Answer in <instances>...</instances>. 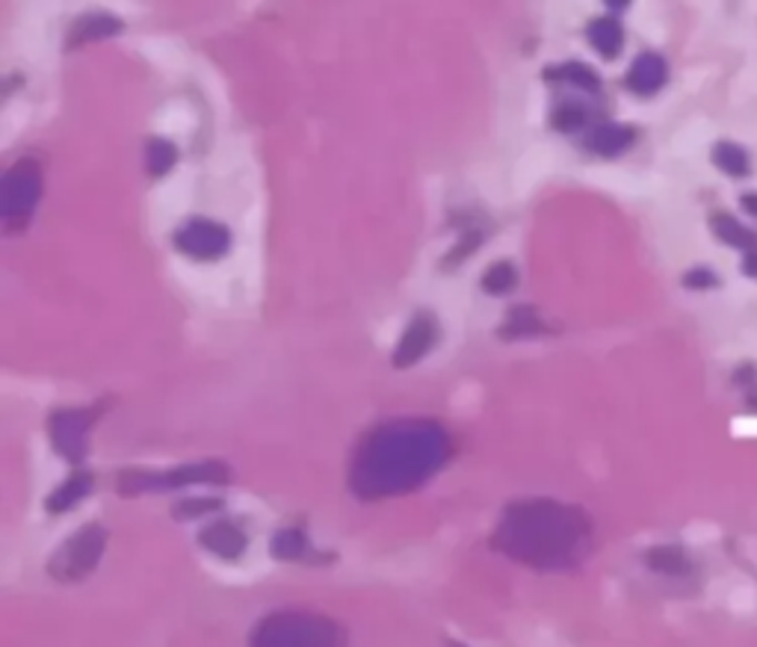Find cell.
<instances>
[{
	"instance_id": "obj_1",
	"label": "cell",
	"mask_w": 757,
	"mask_h": 647,
	"mask_svg": "<svg viewBox=\"0 0 757 647\" xmlns=\"http://www.w3.org/2000/svg\"><path fill=\"white\" fill-rule=\"evenodd\" d=\"M668 80V65L659 53H640L633 60L631 71H627V86L636 95H654L659 89L666 86Z\"/></svg>"
},
{
	"instance_id": "obj_2",
	"label": "cell",
	"mask_w": 757,
	"mask_h": 647,
	"mask_svg": "<svg viewBox=\"0 0 757 647\" xmlns=\"http://www.w3.org/2000/svg\"><path fill=\"white\" fill-rule=\"evenodd\" d=\"M710 230L719 243L737 248V251H751V248H757V230L751 228V225H746L739 216H734V213H713Z\"/></svg>"
},
{
	"instance_id": "obj_3",
	"label": "cell",
	"mask_w": 757,
	"mask_h": 647,
	"mask_svg": "<svg viewBox=\"0 0 757 647\" xmlns=\"http://www.w3.org/2000/svg\"><path fill=\"white\" fill-rule=\"evenodd\" d=\"M713 166L719 168L722 175L728 177H748L751 175V154H748L739 142L722 140L713 145Z\"/></svg>"
},
{
	"instance_id": "obj_4",
	"label": "cell",
	"mask_w": 757,
	"mask_h": 647,
	"mask_svg": "<svg viewBox=\"0 0 757 647\" xmlns=\"http://www.w3.org/2000/svg\"><path fill=\"white\" fill-rule=\"evenodd\" d=\"M633 131L624 127V124H597L595 131L589 133V148L597 151V154H618V151L631 148Z\"/></svg>"
},
{
	"instance_id": "obj_5",
	"label": "cell",
	"mask_w": 757,
	"mask_h": 647,
	"mask_svg": "<svg viewBox=\"0 0 757 647\" xmlns=\"http://www.w3.org/2000/svg\"><path fill=\"white\" fill-rule=\"evenodd\" d=\"M589 42L595 44L601 57L613 60L615 53L622 51V42H624L622 24H618L615 18H597L595 24L589 27Z\"/></svg>"
},
{
	"instance_id": "obj_6",
	"label": "cell",
	"mask_w": 757,
	"mask_h": 647,
	"mask_svg": "<svg viewBox=\"0 0 757 647\" xmlns=\"http://www.w3.org/2000/svg\"><path fill=\"white\" fill-rule=\"evenodd\" d=\"M686 284L689 287H695V290H707V287H716L719 284V278L707 269V266H698V269H693V273L686 275Z\"/></svg>"
},
{
	"instance_id": "obj_7",
	"label": "cell",
	"mask_w": 757,
	"mask_h": 647,
	"mask_svg": "<svg viewBox=\"0 0 757 647\" xmlns=\"http://www.w3.org/2000/svg\"><path fill=\"white\" fill-rule=\"evenodd\" d=\"M739 273L746 275V278H755L757 281V248H751V251H743V264H739Z\"/></svg>"
},
{
	"instance_id": "obj_8",
	"label": "cell",
	"mask_w": 757,
	"mask_h": 647,
	"mask_svg": "<svg viewBox=\"0 0 757 647\" xmlns=\"http://www.w3.org/2000/svg\"><path fill=\"white\" fill-rule=\"evenodd\" d=\"M739 207H743V213H746L748 219L757 222V193L739 195Z\"/></svg>"
},
{
	"instance_id": "obj_9",
	"label": "cell",
	"mask_w": 757,
	"mask_h": 647,
	"mask_svg": "<svg viewBox=\"0 0 757 647\" xmlns=\"http://www.w3.org/2000/svg\"><path fill=\"white\" fill-rule=\"evenodd\" d=\"M606 3H610V7H613V9H622V7H627L631 0H606Z\"/></svg>"
}]
</instances>
